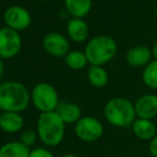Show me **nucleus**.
<instances>
[{
	"instance_id": "f257e3e1",
	"label": "nucleus",
	"mask_w": 157,
	"mask_h": 157,
	"mask_svg": "<svg viewBox=\"0 0 157 157\" xmlns=\"http://www.w3.org/2000/svg\"><path fill=\"white\" fill-rule=\"evenodd\" d=\"M31 101V93L24 83L6 81L0 85V110L23 112Z\"/></svg>"
},
{
	"instance_id": "f03ea898",
	"label": "nucleus",
	"mask_w": 157,
	"mask_h": 157,
	"mask_svg": "<svg viewBox=\"0 0 157 157\" xmlns=\"http://www.w3.org/2000/svg\"><path fill=\"white\" fill-rule=\"evenodd\" d=\"M39 139L48 147L59 145L65 136V124L57 111L40 113L36 122Z\"/></svg>"
},
{
	"instance_id": "7ed1b4c3",
	"label": "nucleus",
	"mask_w": 157,
	"mask_h": 157,
	"mask_svg": "<svg viewBox=\"0 0 157 157\" xmlns=\"http://www.w3.org/2000/svg\"><path fill=\"white\" fill-rule=\"evenodd\" d=\"M105 119L109 124L119 128L132 127L137 119L135 104L125 97H113L106 103L104 108Z\"/></svg>"
},
{
	"instance_id": "20e7f679",
	"label": "nucleus",
	"mask_w": 157,
	"mask_h": 157,
	"mask_svg": "<svg viewBox=\"0 0 157 157\" xmlns=\"http://www.w3.org/2000/svg\"><path fill=\"white\" fill-rule=\"evenodd\" d=\"M118 52V45L109 35H96L85 48V55L91 65L103 66L112 60Z\"/></svg>"
},
{
	"instance_id": "39448f33",
	"label": "nucleus",
	"mask_w": 157,
	"mask_h": 157,
	"mask_svg": "<svg viewBox=\"0 0 157 157\" xmlns=\"http://www.w3.org/2000/svg\"><path fill=\"white\" fill-rule=\"evenodd\" d=\"M31 101L41 113L56 111L60 104L56 88L48 82H39L33 87Z\"/></svg>"
},
{
	"instance_id": "423d86ee",
	"label": "nucleus",
	"mask_w": 157,
	"mask_h": 157,
	"mask_svg": "<svg viewBox=\"0 0 157 157\" xmlns=\"http://www.w3.org/2000/svg\"><path fill=\"white\" fill-rule=\"evenodd\" d=\"M104 125L94 117H82L75 124V135L83 142H95L104 135Z\"/></svg>"
},
{
	"instance_id": "0eeeda50",
	"label": "nucleus",
	"mask_w": 157,
	"mask_h": 157,
	"mask_svg": "<svg viewBox=\"0 0 157 157\" xmlns=\"http://www.w3.org/2000/svg\"><path fill=\"white\" fill-rule=\"evenodd\" d=\"M21 48V37L16 30L9 27L0 29V58L11 59L19 52Z\"/></svg>"
},
{
	"instance_id": "6e6552de",
	"label": "nucleus",
	"mask_w": 157,
	"mask_h": 157,
	"mask_svg": "<svg viewBox=\"0 0 157 157\" xmlns=\"http://www.w3.org/2000/svg\"><path fill=\"white\" fill-rule=\"evenodd\" d=\"M6 27L16 31L25 30L31 25V15L25 8L19 6H12L6 10L3 14Z\"/></svg>"
},
{
	"instance_id": "1a4fd4ad",
	"label": "nucleus",
	"mask_w": 157,
	"mask_h": 157,
	"mask_svg": "<svg viewBox=\"0 0 157 157\" xmlns=\"http://www.w3.org/2000/svg\"><path fill=\"white\" fill-rule=\"evenodd\" d=\"M43 46L48 55L57 58L65 57L70 52V43L67 39L58 32H50L45 35Z\"/></svg>"
},
{
	"instance_id": "9d476101",
	"label": "nucleus",
	"mask_w": 157,
	"mask_h": 157,
	"mask_svg": "<svg viewBox=\"0 0 157 157\" xmlns=\"http://www.w3.org/2000/svg\"><path fill=\"white\" fill-rule=\"evenodd\" d=\"M135 110L137 118L153 120L157 117V95L156 94H144L136 101Z\"/></svg>"
},
{
	"instance_id": "9b49d317",
	"label": "nucleus",
	"mask_w": 157,
	"mask_h": 157,
	"mask_svg": "<svg viewBox=\"0 0 157 157\" xmlns=\"http://www.w3.org/2000/svg\"><path fill=\"white\" fill-rule=\"evenodd\" d=\"M152 49L144 45H138L130 48L125 56L126 62L134 67H145L152 61Z\"/></svg>"
},
{
	"instance_id": "f8f14e48",
	"label": "nucleus",
	"mask_w": 157,
	"mask_h": 157,
	"mask_svg": "<svg viewBox=\"0 0 157 157\" xmlns=\"http://www.w3.org/2000/svg\"><path fill=\"white\" fill-rule=\"evenodd\" d=\"M25 125V119L18 112L4 111L0 114V129L8 134L21 132Z\"/></svg>"
},
{
	"instance_id": "ddd939ff",
	"label": "nucleus",
	"mask_w": 157,
	"mask_h": 157,
	"mask_svg": "<svg viewBox=\"0 0 157 157\" xmlns=\"http://www.w3.org/2000/svg\"><path fill=\"white\" fill-rule=\"evenodd\" d=\"M56 111L65 125H75L82 118L81 117V113H82L81 108L76 103H72V101H62V103H60Z\"/></svg>"
},
{
	"instance_id": "4468645a",
	"label": "nucleus",
	"mask_w": 157,
	"mask_h": 157,
	"mask_svg": "<svg viewBox=\"0 0 157 157\" xmlns=\"http://www.w3.org/2000/svg\"><path fill=\"white\" fill-rule=\"evenodd\" d=\"M132 130L138 139L142 141H151L157 135V128L153 120L137 118L132 125Z\"/></svg>"
},
{
	"instance_id": "2eb2a0df",
	"label": "nucleus",
	"mask_w": 157,
	"mask_h": 157,
	"mask_svg": "<svg viewBox=\"0 0 157 157\" xmlns=\"http://www.w3.org/2000/svg\"><path fill=\"white\" fill-rule=\"evenodd\" d=\"M66 31L72 41L80 43L88 39L89 35V27L83 18H72L67 23Z\"/></svg>"
},
{
	"instance_id": "dca6fc26",
	"label": "nucleus",
	"mask_w": 157,
	"mask_h": 157,
	"mask_svg": "<svg viewBox=\"0 0 157 157\" xmlns=\"http://www.w3.org/2000/svg\"><path fill=\"white\" fill-rule=\"evenodd\" d=\"M64 4L73 18H83L92 9V0H64Z\"/></svg>"
},
{
	"instance_id": "f3484780",
	"label": "nucleus",
	"mask_w": 157,
	"mask_h": 157,
	"mask_svg": "<svg viewBox=\"0 0 157 157\" xmlns=\"http://www.w3.org/2000/svg\"><path fill=\"white\" fill-rule=\"evenodd\" d=\"M30 151L21 141H11L0 147V157H29Z\"/></svg>"
},
{
	"instance_id": "a211bd4d",
	"label": "nucleus",
	"mask_w": 157,
	"mask_h": 157,
	"mask_svg": "<svg viewBox=\"0 0 157 157\" xmlns=\"http://www.w3.org/2000/svg\"><path fill=\"white\" fill-rule=\"evenodd\" d=\"M88 80L94 88L101 89L107 86L109 81V75L103 66L91 65L88 70Z\"/></svg>"
},
{
	"instance_id": "6ab92c4d",
	"label": "nucleus",
	"mask_w": 157,
	"mask_h": 157,
	"mask_svg": "<svg viewBox=\"0 0 157 157\" xmlns=\"http://www.w3.org/2000/svg\"><path fill=\"white\" fill-rule=\"evenodd\" d=\"M65 64L70 68L74 71H80L87 66L88 59L86 57L85 52H79V50H73L70 52L65 57H64Z\"/></svg>"
},
{
	"instance_id": "aec40b11",
	"label": "nucleus",
	"mask_w": 157,
	"mask_h": 157,
	"mask_svg": "<svg viewBox=\"0 0 157 157\" xmlns=\"http://www.w3.org/2000/svg\"><path fill=\"white\" fill-rule=\"evenodd\" d=\"M143 83L147 88L157 90V60L151 61L142 72Z\"/></svg>"
},
{
	"instance_id": "412c9836",
	"label": "nucleus",
	"mask_w": 157,
	"mask_h": 157,
	"mask_svg": "<svg viewBox=\"0 0 157 157\" xmlns=\"http://www.w3.org/2000/svg\"><path fill=\"white\" fill-rule=\"evenodd\" d=\"M39 139V136H37V132L36 130H32V129H27V130H24L23 132L21 134V142L24 143L26 147H31L36 140Z\"/></svg>"
},
{
	"instance_id": "4be33fe9",
	"label": "nucleus",
	"mask_w": 157,
	"mask_h": 157,
	"mask_svg": "<svg viewBox=\"0 0 157 157\" xmlns=\"http://www.w3.org/2000/svg\"><path fill=\"white\" fill-rule=\"evenodd\" d=\"M29 157H54V155L45 147H35L30 151Z\"/></svg>"
},
{
	"instance_id": "5701e85b",
	"label": "nucleus",
	"mask_w": 157,
	"mask_h": 157,
	"mask_svg": "<svg viewBox=\"0 0 157 157\" xmlns=\"http://www.w3.org/2000/svg\"><path fill=\"white\" fill-rule=\"evenodd\" d=\"M149 152L153 157H157V135L150 141L149 143Z\"/></svg>"
},
{
	"instance_id": "b1692460",
	"label": "nucleus",
	"mask_w": 157,
	"mask_h": 157,
	"mask_svg": "<svg viewBox=\"0 0 157 157\" xmlns=\"http://www.w3.org/2000/svg\"><path fill=\"white\" fill-rule=\"evenodd\" d=\"M3 73H4V63H3V60L0 58V78L2 77Z\"/></svg>"
},
{
	"instance_id": "393cba45",
	"label": "nucleus",
	"mask_w": 157,
	"mask_h": 157,
	"mask_svg": "<svg viewBox=\"0 0 157 157\" xmlns=\"http://www.w3.org/2000/svg\"><path fill=\"white\" fill-rule=\"evenodd\" d=\"M152 55H153V57L155 58V60H157V42L154 44L153 48H152Z\"/></svg>"
},
{
	"instance_id": "a878e982",
	"label": "nucleus",
	"mask_w": 157,
	"mask_h": 157,
	"mask_svg": "<svg viewBox=\"0 0 157 157\" xmlns=\"http://www.w3.org/2000/svg\"><path fill=\"white\" fill-rule=\"evenodd\" d=\"M60 157H78L75 154H64V155H61Z\"/></svg>"
},
{
	"instance_id": "bb28decb",
	"label": "nucleus",
	"mask_w": 157,
	"mask_h": 157,
	"mask_svg": "<svg viewBox=\"0 0 157 157\" xmlns=\"http://www.w3.org/2000/svg\"><path fill=\"white\" fill-rule=\"evenodd\" d=\"M36 1H46V0H36Z\"/></svg>"
}]
</instances>
